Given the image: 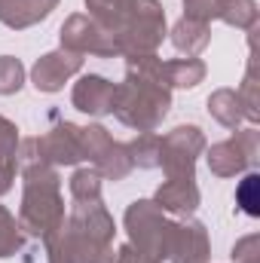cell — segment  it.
<instances>
[{"mask_svg": "<svg viewBox=\"0 0 260 263\" xmlns=\"http://www.w3.org/2000/svg\"><path fill=\"white\" fill-rule=\"evenodd\" d=\"M73 193H77V196H95V193H98L95 175H89V172H80V175L73 178Z\"/></svg>", "mask_w": 260, "mask_h": 263, "instance_id": "cell-4", "label": "cell"}, {"mask_svg": "<svg viewBox=\"0 0 260 263\" xmlns=\"http://www.w3.org/2000/svg\"><path fill=\"white\" fill-rule=\"evenodd\" d=\"M110 86L104 83V80H98V77H86L80 86H77V92H73V101L83 107V110H95V114H101V110H107V104H110Z\"/></svg>", "mask_w": 260, "mask_h": 263, "instance_id": "cell-2", "label": "cell"}, {"mask_svg": "<svg viewBox=\"0 0 260 263\" xmlns=\"http://www.w3.org/2000/svg\"><path fill=\"white\" fill-rule=\"evenodd\" d=\"M77 67H80V59H73V55H46L34 70V80L40 89H59L65 83V77H70Z\"/></svg>", "mask_w": 260, "mask_h": 263, "instance_id": "cell-1", "label": "cell"}, {"mask_svg": "<svg viewBox=\"0 0 260 263\" xmlns=\"http://www.w3.org/2000/svg\"><path fill=\"white\" fill-rule=\"evenodd\" d=\"M6 178H9V175H6V172H3V168H0V193H3V190H6Z\"/></svg>", "mask_w": 260, "mask_h": 263, "instance_id": "cell-6", "label": "cell"}, {"mask_svg": "<svg viewBox=\"0 0 260 263\" xmlns=\"http://www.w3.org/2000/svg\"><path fill=\"white\" fill-rule=\"evenodd\" d=\"M12 147V126L0 120V150H9Z\"/></svg>", "mask_w": 260, "mask_h": 263, "instance_id": "cell-5", "label": "cell"}, {"mask_svg": "<svg viewBox=\"0 0 260 263\" xmlns=\"http://www.w3.org/2000/svg\"><path fill=\"white\" fill-rule=\"evenodd\" d=\"M22 83V67L12 59H0V92H12Z\"/></svg>", "mask_w": 260, "mask_h": 263, "instance_id": "cell-3", "label": "cell"}]
</instances>
